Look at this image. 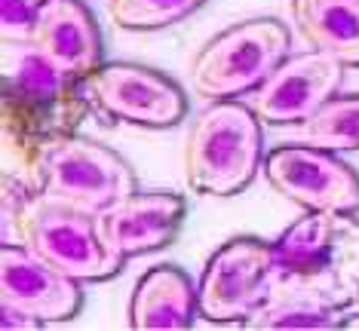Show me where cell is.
<instances>
[{
    "label": "cell",
    "instance_id": "cell-14",
    "mask_svg": "<svg viewBox=\"0 0 359 331\" xmlns=\"http://www.w3.org/2000/svg\"><path fill=\"white\" fill-rule=\"evenodd\" d=\"M197 313V286L191 276L172 264H160L135 282L129 325L135 331H178L191 328Z\"/></svg>",
    "mask_w": 359,
    "mask_h": 331
},
{
    "label": "cell",
    "instance_id": "cell-16",
    "mask_svg": "<svg viewBox=\"0 0 359 331\" xmlns=\"http://www.w3.org/2000/svg\"><path fill=\"white\" fill-rule=\"evenodd\" d=\"M323 150H359V92L332 95L307 120L295 126V139Z\"/></svg>",
    "mask_w": 359,
    "mask_h": 331
},
{
    "label": "cell",
    "instance_id": "cell-11",
    "mask_svg": "<svg viewBox=\"0 0 359 331\" xmlns=\"http://www.w3.org/2000/svg\"><path fill=\"white\" fill-rule=\"evenodd\" d=\"M80 286L83 282L40 261L22 242H6L0 248V307H10L37 325L74 319L83 310Z\"/></svg>",
    "mask_w": 359,
    "mask_h": 331
},
{
    "label": "cell",
    "instance_id": "cell-17",
    "mask_svg": "<svg viewBox=\"0 0 359 331\" xmlns=\"http://www.w3.org/2000/svg\"><path fill=\"white\" fill-rule=\"evenodd\" d=\"M206 0H108L111 22L123 31H160L187 19Z\"/></svg>",
    "mask_w": 359,
    "mask_h": 331
},
{
    "label": "cell",
    "instance_id": "cell-9",
    "mask_svg": "<svg viewBox=\"0 0 359 331\" xmlns=\"http://www.w3.org/2000/svg\"><path fill=\"white\" fill-rule=\"evenodd\" d=\"M267 184L304 212H359V172L334 150L289 141L264 157Z\"/></svg>",
    "mask_w": 359,
    "mask_h": 331
},
{
    "label": "cell",
    "instance_id": "cell-2",
    "mask_svg": "<svg viewBox=\"0 0 359 331\" xmlns=\"http://www.w3.org/2000/svg\"><path fill=\"white\" fill-rule=\"evenodd\" d=\"M359 212H307L273 242L271 301L359 316ZM350 322V319H347Z\"/></svg>",
    "mask_w": 359,
    "mask_h": 331
},
{
    "label": "cell",
    "instance_id": "cell-4",
    "mask_svg": "<svg viewBox=\"0 0 359 331\" xmlns=\"http://www.w3.org/2000/svg\"><path fill=\"white\" fill-rule=\"evenodd\" d=\"M6 221L15 227V237L31 255L77 282L114 279L126 264L104 246L95 215L40 193L22 199L6 215Z\"/></svg>",
    "mask_w": 359,
    "mask_h": 331
},
{
    "label": "cell",
    "instance_id": "cell-10",
    "mask_svg": "<svg viewBox=\"0 0 359 331\" xmlns=\"http://www.w3.org/2000/svg\"><path fill=\"white\" fill-rule=\"evenodd\" d=\"M344 64L325 52L289 55L264 83L252 92V111L264 126H298L320 104L338 95Z\"/></svg>",
    "mask_w": 359,
    "mask_h": 331
},
{
    "label": "cell",
    "instance_id": "cell-18",
    "mask_svg": "<svg viewBox=\"0 0 359 331\" xmlns=\"http://www.w3.org/2000/svg\"><path fill=\"white\" fill-rule=\"evenodd\" d=\"M46 0H0V37L6 43L28 46L34 19Z\"/></svg>",
    "mask_w": 359,
    "mask_h": 331
},
{
    "label": "cell",
    "instance_id": "cell-12",
    "mask_svg": "<svg viewBox=\"0 0 359 331\" xmlns=\"http://www.w3.org/2000/svg\"><path fill=\"white\" fill-rule=\"evenodd\" d=\"M187 215V203L182 193L172 190H133L117 199L104 212L95 215L104 246L120 261L135 255H148L169 246L175 239Z\"/></svg>",
    "mask_w": 359,
    "mask_h": 331
},
{
    "label": "cell",
    "instance_id": "cell-1",
    "mask_svg": "<svg viewBox=\"0 0 359 331\" xmlns=\"http://www.w3.org/2000/svg\"><path fill=\"white\" fill-rule=\"evenodd\" d=\"M89 111L93 101L86 77H65L31 46L22 50L4 71L0 139L6 153V178L31 190L43 148L62 135H77Z\"/></svg>",
    "mask_w": 359,
    "mask_h": 331
},
{
    "label": "cell",
    "instance_id": "cell-3",
    "mask_svg": "<svg viewBox=\"0 0 359 331\" xmlns=\"http://www.w3.org/2000/svg\"><path fill=\"white\" fill-rule=\"evenodd\" d=\"M261 120L236 99L200 111L184 139V181L203 197H233L246 190L264 166Z\"/></svg>",
    "mask_w": 359,
    "mask_h": 331
},
{
    "label": "cell",
    "instance_id": "cell-6",
    "mask_svg": "<svg viewBox=\"0 0 359 331\" xmlns=\"http://www.w3.org/2000/svg\"><path fill=\"white\" fill-rule=\"evenodd\" d=\"M31 190L80 212L99 215L138 190V184L135 172L117 150L80 135H62L40 153Z\"/></svg>",
    "mask_w": 359,
    "mask_h": 331
},
{
    "label": "cell",
    "instance_id": "cell-8",
    "mask_svg": "<svg viewBox=\"0 0 359 331\" xmlns=\"http://www.w3.org/2000/svg\"><path fill=\"white\" fill-rule=\"evenodd\" d=\"M93 111L111 123L138 129H169L187 117V95L157 68L135 62L99 64L86 77Z\"/></svg>",
    "mask_w": 359,
    "mask_h": 331
},
{
    "label": "cell",
    "instance_id": "cell-15",
    "mask_svg": "<svg viewBox=\"0 0 359 331\" xmlns=\"http://www.w3.org/2000/svg\"><path fill=\"white\" fill-rule=\"evenodd\" d=\"M292 22L310 50L359 68V0H292Z\"/></svg>",
    "mask_w": 359,
    "mask_h": 331
},
{
    "label": "cell",
    "instance_id": "cell-13",
    "mask_svg": "<svg viewBox=\"0 0 359 331\" xmlns=\"http://www.w3.org/2000/svg\"><path fill=\"white\" fill-rule=\"evenodd\" d=\"M28 46L65 77H89L102 64V31L83 0H46Z\"/></svg>",
    "mask_w": 359,
    "mask_h": 331
},
{
    "label": "cell",
    "instance_id": "cell-5",
    "mask_svg": "<svg viewBox=\"0 0 359 331\" xmlns=\"http://www.w3.org/2000/svg\"><path fill=\"white\" fill-rule=\"evenodd\" d=\"M292 31L276 19H246L200 46L191 62L194 92L209 101L255 92L289 59Z\"/></svg>",
    "mask_w": 359,
    "mask_h": 331
},
{
    "label": "cell",
    "instance_id": "cell-7",
    "mask_svg": "<svg viewBox=\"0 0 359 331\" xmlns=\"http://www.w3.org/2000/svg\"><path fill=\"white\" fill-rule=\"evenodd\" d=\"M273 295V242L233 237L203 267L197 307L206 322H246Z\"/></svg>",
    "mask_w": 359,
    "mask_h": 331
}]
</instances>
